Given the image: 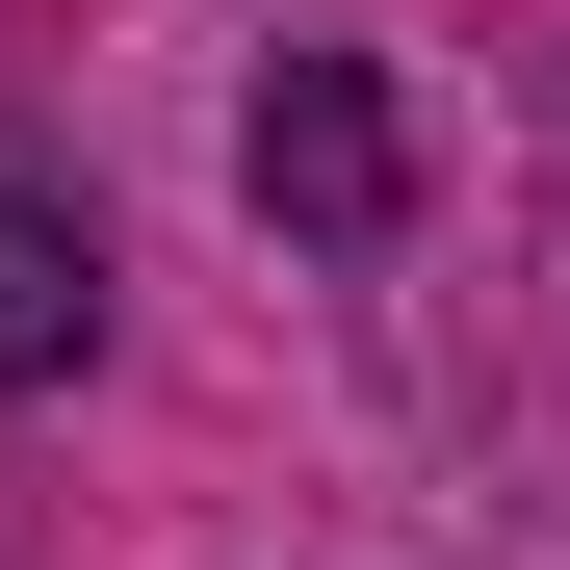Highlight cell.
I'll return each mask as SVG.
<instances>
[{"label":"cell","instance_id":"2","mask_svg":"<svg viewBox=\"0 0 570 570\" xmlns=\"http://www.w3.org/2000/svg\"><path fill=\"white\" fill-rule=\"evenodd\" d=\"M78 337H105V234H78L52 181H0V390H52Z\"/></svg>","mask_w":570,"mask_h":570},{"label":"cell","instance_id":"1","mask_svg":"<svg viewBox=\"0 0 570 570\" xmlns=\"http://www.w3.org/2000/svg\"><path fill=\"white\" fill-rule=\"evenodd\" d=\"M259 208H285V234H337V259H363V234L415 208V130H390V52H285V78H259Z\"/></svg>","mask_w":570,"mask_h":570}]
</instances>
